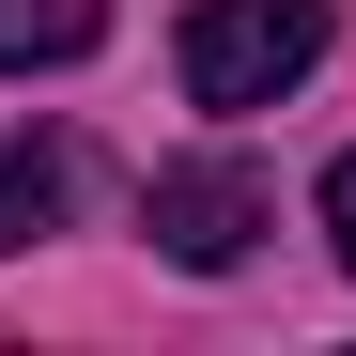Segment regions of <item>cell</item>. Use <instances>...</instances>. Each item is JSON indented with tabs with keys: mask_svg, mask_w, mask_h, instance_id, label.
Masks as SVG:
<instances>
[{
	"mask_svg": "<svg viewBox=\"0 0 356 356\" xmlns=\"http://www.w3.org/2000/svg\"><path fill=\"white\" fill-rule=\"evenodd\" d=\"M264 217H279V202H264V170H248V155H186V170H155V202H140V232H155L186 279L248 264V248H264Z\"/></svg>",
	"mask_w": 356,
	"mask_h": 356,
	"instance_id": "obj_2",
	"label": "cell"
},
{
	"mask_svg": "<svg viewBox=\"0 0 356 356\" xmlns=\"http://www.w3.org/2000/svg\"><path fill=\"white\" fill-rule=\"evenodd\" d=\"M93 31H108V0H0V78H31V63H78Z\"/></svg>",
	"mask_w": 356,
	"mask_h": 356,
	"instance_id": "obj_3",
	"label": "cell"
},
{
	"mask_svg": "<svg viewBox=\"0 0 356 356\" xmlns=\"http://www.w3.org/2000/svg\"><path fill=\"white\" fill-rule=\"evenodd\" d=\"M325 63V0H202L186 16V93L202 108H279Z\"/></svg>",
	"mask_w": 356,
	"mask_h": 356,
	"instance_id": "obj_1",
	"label": "cell"
},
{
	"mask_svg": "<svg viewBox=\"0 0 356 356\" xmlns=\"http://www.w3.org/2000/svg\"><path fill=\"white\" fill-rule=\"evenodd\" d=\"M31 232H63V155L0 140V248H31Z\"/></svg>",
	"mask_w": 356,
	"mask_h": 356,
	"instance_id": "obj_4",
	"label": "cell"
},
{
	"mask_svg": "<svg viewBox=\"0 0 356 356\" xmlns=\"http://www.w3.org/2000/svg\"><path fill=\"white\" fill-rule=\"evenodd\" d=\"M325 232H341V264H356V155L325 170Z\"/></svg>",
	"mask_w": 356,
	"mask_h": 356,
	"instance_id": "obj_5",
	"label": "cell"
}]
</instances>
